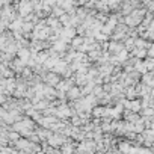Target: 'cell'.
Returning a JSON list of instances; mask_svg holds the SVG:
<instances>
[{
    "mask_svg": "<svg viewBox=\"0 0 154 154\" xmlns=\"http://www.w3.org/2000/svg\"><path fill=\"white\" fill-rule=\"evenodd\" d=\"M42 80L45 82V85H47V86L54 88V86L59 83L60 77H59L57 74H54V72H45V74H44V77H42Z\"/></svg>",
    "mask_w": 154,
    "mask_h": 154,
    "instance_id": "obj_1",
    "label": "cell"
},
{
    "mask_svg": "<svg viewBox=\"0 0 154 154\" xmlns=\"http://www.w3.org/2000/svg\"><path fill=\"white\" fill-rule=\"evenodd\" d=\"M124 50V44L122 42H115V41H109V48H107V53L112 54V56H116L118 53H121Z\"/></svg>",
    "mask_w": 154,
    "mask_h": 154,
    "instance_id": "obj_2",
    "label": "cell"
},
{
    "mask_svg": "<svg viewBox=\"0 0 154 154\" xmlns=\"http://www.w3.org/2000/svg\"><path fill=\"white\" fill-rule=\"evenodd\" d=\"M56 121H57V118H54V116H41V119L38 121V124L41 125V128L48 130V128H50V125H51V124H54Z\"/></svg>",
    "mask_w": 154,
    "mask_h": 154,
    "instance_id": "obj_3",
    "label": "cell"
},
{
    "mask_svg": "<svg viewBox=\"0 0 154 154\" xmlns=\"http://www.w3.org/2000/svg\"><path fill=\"white\" fill-rule=\"evenodd\" d=\"M68 68V63L65 62V60H62V59H59L57 62H56V65L51 68V72H54V74H63L65 72V69Z\"/></svg>",
    "mask_w": 154,
    "mask_h": 154,
    "instance_id": "obj_4",
    "label": "cell"
},
{
    "mask_svg": "<svg viewBox=\"0 0 154 154\" xmlns=\"http://www.w3.org/2000/svg\"><path fill=\"white\" fill-rule=\"evenodd\" d=\"M65 95H66V98H68L69 101H77L79 98H82V97H80V89L77 88V86H72Z\"/></svg>",
    "mask_w": 154,
    "mask_h": 154,
    "instance_id": "obj_5",
    "label": "cell"
},
{
    "mask_svg": "<svg viewBox=\"0 0 154 154\" xmlns=\"http://www.w3.org/2000/svg\"><path fill=\"white\" fill-rule=\"evenodd\" d=\"M140 83L142 85H145V86H148V88H151L152 89V85H154V80H152V71H149V72H145L143 75H140Z\"/></svg>",
    "mask_w": 154,
    "mask_h": 154,
    "instance_id": "obj_6",
    "label": "cell"
},
{
    "mask_svg": "<svg viewBox=\"0 0 154 154\" xmlns=\"http://www.w3.org/2000/svg\"><path fill=\"white\" fill-rule=\"evenodd\" d=\"M29 143H30V142H29L27 139H24V137H20V139H18V140H17L14 145H15V149H17V151H27V148H29Z\"/></svg>",
    "mask_w": 154,
    "mask_h": 154,
    "instance_id": "obj_7",
    "label": "cell"
},
{
    "mask_svg": "<svg viewBox=\"0 0 154 154\" xmlns=\"http://www.w3.org/2000/svg\"><path fill=\"white\" fill-rule=\"evenodd\" d=\"M140 100L139 98H134V100H131L130 101V107H128V110L131 112V113H139L140 112Z\"/></svg>",
    "mask_w": 154,
    "mask_h": 154,
    "instance_id": "obj_8",
    "label": "cell"
},
{
    "mask_svg": "<svg viewBox=\"0 0 154 154\" xmlns=\"http://www.w3.org/2000/svg\"><path fill=\"white\" fill-rule=\"evenodd\" d=\"M143 65H145V68H146V71H148V72H149V71H152V68H154V59L146 57V59L143 60Z\"/></svg>",
    "mask_w": 154,
    "mask_h": 154,
    "instance_id": "obj_9",
    "label": "cell"
},
{
    "mask_svg": "<svg viewBox=\"0 0 154 154\" xmlns=\"http://www.w3.org/2000/svg\"><path fill=\"white\" fill-rule=\"evenodd\" d=\"M48 154H62V152H60L59 149H54V148H51V151H50Z\"/></svg>",
    "mask_w": 154,
    "mask_h": 154,
    "instance_id": "obj_10",
    "label": "cell"
}]
</instances>
